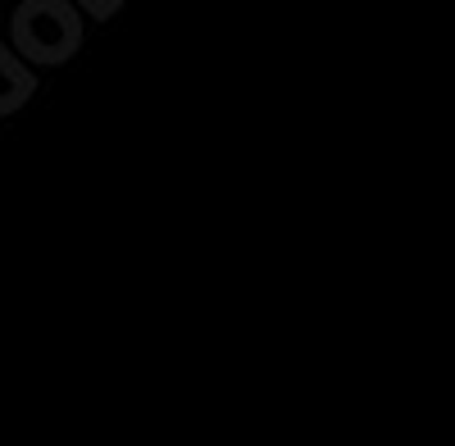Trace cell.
I'll list each match as a JSON object with an SVG mask.
<instances>
[{"mask_svg": "<svg viewBox=\"0 0 455 446\" xmlns=\"http://www.w3.org/2000/svg\"><path fill=\"white\" fill-rule=\"evenodd\" d=\"M32 92H36V73L19 55H10L5 46H0V119L14 115Z\"/></svg>", "mask_w": 455, "mask_h": 446, "instance_id": "2", "label": "cell"}, {"mask_svg": "<svg viewBox=\"0 0 455 446\" xmlns=\"http://www.w3.org/2000/svg\"><path fill=\"white\" fill-rule=\"evenodd\" d=\"M10 42L28 64H64L83 46V19L68 0H28L14 10Z\"/></svg>", "mask_w": 455, "mask_h": 446, "instance_id": "1", "label": "cell"}]
</instances>
